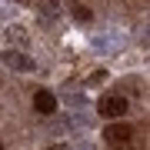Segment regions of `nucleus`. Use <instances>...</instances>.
I'll return each instance as SVG.
<instances>
[{
	"label": "nucleus",
	"mask_w": 150,
	"mask_h": 150,
	"mask_svg": "<svg viewBox=\"0 0 150 150\" xmlns=\"http://www.w3.org/2000/svg\"><path fill=\"white\" fill-rule=\"evenodd\" d=\"M7 40L17 43V47H27V33H23L20 27H10V30H7Z\"/></svg>",
	"instance_id": "5"
},
{
	"label": "nucleus",
	"mask_w": 150,
	"mask_h": 150,
	"mask_svg": "<svg viewBox=\"0 0 150 150\" xmlns=\"http://www.w3.org/2000/svg\"><path fill=\"white\" fill-rule=\"evenodd\" d=\"M33 107H37L40 113H54L57 110V97L50 90H37V93H33Z\"/></svg>",
	"instance_id": "2"
},
{
	"label": "nucleus",
	"mask_w": 150,
	"mask_h": 150,
	"mask_svg": "<svg viewBox=\"0 0 150 150\" xmlns=\"http://www.w3.org/2000/svg\"><path fill=\"white\" fill-rule=\"evenodd\" d=\"M74 17L80 23H90V10H87V7H74Z\"/></svg>",
	"instance_id": "6"
},
{
	"label": "nucleus",
	"mask_w": 150,
	"mask_h": 150,
	"mask_svg": "<svg viewBox=\"0 0 150 150\" xmlns=\"http://www.w3.org/2000/svg\"><path fill=\"white\" fill-rule=\"evenodd\" d=\"M4 64L13 67V70H33V60L23 57V54H17V50H7V54H4Z\"/></svg>",
	"instance_id": "3"
},
{
	"label": "nucleus",
	"mask_w": 150,
	"mask_h": 150,
	"mask_svg": "<svg viewBox=\"0 0 150 150\" xmlns=\"http://www.w3.org/2000/svg\"><path fill=\"white\" fill-rule=\"evenodd\" d=\"M103 137H107L110 144H127V140H130V127H127V123H113V127L103 130Z\"/></svg>",
	"instance_id": "4"
},
{
	"label": "nucleus",
	"mask_w": 150,
	"mask_h": 150,
	"mask_svg": "<svg viewBox=\"0 0 150 150\" xmlns=\"http://www.w3.org/2000/svg\"><path fill=\"white\" fill-rule=\"evenodd\" d=\"M47 150H67V147H47Z\"/></svg>",
	"instance_id": "7"
},
{
	"label": "nucleus",
	"mask_w": 150,
	"mask_h": 150,
	"mask_svg": "<svg viewBox=\"0 0 150 150\" xmlns=\"http://www.w3.org/2000/svg\"><path fill=\"white\" fill-rule=\"evenodd\" d=\"M0 150H4V144H0Z\"/></svg>",
	"instance_id": "8"
},
{
	"label": "nucleus",
	"mask_w": 150,
	"mask_h": 150,
	"mask_svg": "<svg viewBox=\"0 0 150 150\" xmlns=\"http://www.w3.org/2000/svg\"><path fill=\"white\" fill-rule=\"evenodd\" d=\"M100 117H107V120H117V117H123L127 113V100L123 97H117V93H110V97H103L100 100Z\"/></svg>",
	"instance_id": "1"
}]
</instances>
